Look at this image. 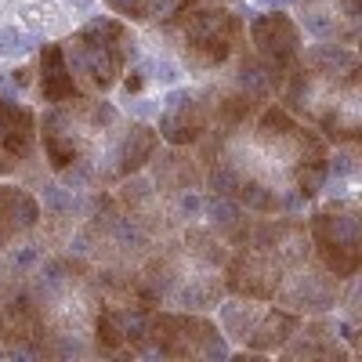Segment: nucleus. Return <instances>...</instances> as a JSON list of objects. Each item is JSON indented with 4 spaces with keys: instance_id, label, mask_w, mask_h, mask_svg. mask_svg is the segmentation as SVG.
<instances>
[{
    "instance_id": "obj_7",
    "label": "nucleus",
    "mask_w": 362,
    "mask_h": 362,
    "mask_svg": "<svg viewBox=\"0 0 362 362\" xmlns=\"http://www.w3.org/2000/svg\"><path fill=\"white\" fill-rule=\"evenodd\" d=\"M134 112H138V116H148V112H153V105H148L145 98H138V102H134Z\"/></svg>"
},
{
    "instance_id": "obj_8",
    "label": "nucleus",
    "mask_w": 362,
    "mask_h": 362,
    "mask_svg": "<svg viewBox=\"0 0 362 362\" xmlns=\"http://www.w3.org/2000/svg\"><path fill=\"white\" fill-rule=\"evenodd\" d=\"M69 4H73V8H80V11H87V8H90V0H69Z\"/></svg>"
},
{
    "instance_id": "obj_5",
    "label": "nucleus",
    "mask_w": 362,
    "mask_h": 362,
    "mask_svg": "<svg viewBox=\"0 0 362 362\" xmlns=\"http://www.w3.org/2000/svg\"><path fill=\"white\" fill-rule=\"evenodd\" d=\"M87 177H90V170H87V167H76V170H69V185L76 189V185H83Z\"/></svg>"
},
{
    "instance_id": "obj_3",
    "label": "nucleus",
    "mask_w": 362,
    "mask_h": 362,
    "mask_svg": "<svg viewBox=\"0 0 362 362\" xmlns=\"http://www.w3.org/2000/svg\"><path fill=\"white\" fill-rule=\"evenodd\" d=\"M44 199L54 206V210H62V206H73V199L62 192V189H58V185H44Z\"/></svg>"
},
{
    "instance_id": "obj_9",
    "label": "nucleus",
    "mask_w": 362,
    "mask_h": 362,
    "mask_svg": "<svg viewBox=\"0 0 362 362\" xmlns=\"http://www.w3.org/2000/svg\"><path fill=\"white\" fill-rule=\"evenodd\" d=\"M261 4H272V8H286L290 0H261Z\"/></svg>"
},
{
    "instance_id": "obj_1",
    "label": "nucleus",
    "mask_w": 362,
    "mask_h": 362,
    "mask_svg": "<svg viewBox=\"0 0 362 362\" xmlns=\"http://www.w3.org/2000/svg\"><path fill=\"white\" fill-rule=\"evenodd\" d=\"M37 44V37H22L18 29H0V54H22Z\"/></svg>"
},
{
    "instance_id": "obj_4",
    "label": "nucleus",
    "mask_w": 362,
    "mask_h": 362,
    "mask_svg": "<svg viewBox=\"0 0 362 362\" xmlns=\"http://www.w3.org/2000/svg\"><path fill=\"white\" fill-rule=\"evenodd\" d=\"M153 69H156L153 76H156V80H163V83H174V80H177V69H174L170 62H156Z\"/></svg>"
},
{
    "instance_id": "obj_6",
    "label": "nucleus",
    "mask_w": 362,
    "mask_h": 362,
    "mask_svg": "<svg viewBox=\"0 0 362 362\" xmlns=\"http://www.w3.org/2000/svg\"><path fill=\"white\" fill-rule=\"evenodd\" d=\"M181 210H185V214H196V210H199V203H196L192 196H185V199H181Z\"/></svg>"
},
{
    "instance_id": "obj_2",
    "label": "nucleus",
    "mask_w": 362,
    "mask_h": 362,
    "mask_svg": "<svg viewBox=\"0 0 362 362\" xmlns=\"http://www.w3.org/2000/svg\"><path fill=\"white\" fill-rule=\"evenodd\" d=\"M206 214H210V221H214V225H232L239 218V210L228 199H206Z\"/></svg>"
}]
</instances>
